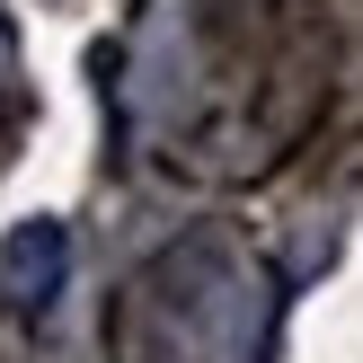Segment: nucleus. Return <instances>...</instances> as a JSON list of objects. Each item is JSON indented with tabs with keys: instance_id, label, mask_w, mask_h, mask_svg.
Segmentation results:
<instances>
[{
	"instance_id": "1",
	"label": "nucleus",
	"mask_w": 363,
	"mask_h": 363,
	"mask_svg": "<svg viewBox=\"0 0 363 363\" xmlns=\"http://www.w3.org/2000/svg\"><path fill=\"white\" fill-rule=\"evenodd\" d=\"M62 284H71V230L62 222H18L0 240V293L18 311H53Z\"/></svg>"
}]
</instances>
